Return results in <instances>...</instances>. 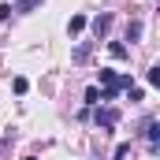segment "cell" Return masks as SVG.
<instances>
[{
    "label": "cell",
    "mask_w": 160,
    "mask_h": 160,
    "mask_svg": "<svg viewBox=\"0 0 160 160\" xmlns=\"http://www.w3.org/2000/svg\"><path fill=\"white\" fill-rule=\"evenodd\" d=\"M93 119H97V127H101V130H116L119 112H116V108H97V116H93Z\"/></svg>",
    "instance_id": "cell-1"
},
{
    "label": "cell",
    "mask_w": 160,
    "mask_h": 160,
    "mask_svg": "<svg viewBox=\"0 0 160 160\" xmlns=\"http://www.w3.org/2000/svg\"><path fill=\"white\" fill-rule=\"evenodd\" d=\"M108 30H112V15L104 11V15H97V19H93V34H97V38H104Z\"/></svg>",
    "instance_id": "cell-2"
},
{
    "label": "cell",
    "mask_w": 160,
    "mask_h": 160,
    "mask_svg": "<svg viewBox=\"0 0 160 160\" xmlns=\"http://www.w3.org/2000/svg\"><path fill=\"white\" fill-rule=\"evenodd\" d=\"M145 138H149V149L157 153V142H160V123H157V119L145 123Z\"/></svg>",
    "instance_id": "cell-3"
},
{
    "label": "cell",
    "mask_w": 160,
    "mask_h": 160,
    "mask_svg": "<svg viewBox=\"0 0 160 160\" xmlns=\"http://www.w3.org/2000/svg\"><path fill=\"white\" fill-rule=\"evenodd\" d=\"M89 48H93V45H89V41H82L78 48L71 52V60H75V63H86V60H89Z\"/></svg>",
    "instance_id": "cell-4"
},
{
    "label": "cell",
    "mask_w": 160,
    "mask_h": 160,
    "mask_svg": "<svg viewBox=\"0 0 160 160\" xmlns=\"http://www.w3.org/2000/svg\"><path fill=\"white\" fill-rule=\"evenodd\" d=\"M142 30H145V26H142V19H134V22L127 26V41H138V38H142Z\"/></svg>",
    "instance_id": "cell-5"
},
{
    "label": "cell",
    "mask_w": 160,
    "mask_h": 160,
    "mask_svg": "<svg viewBox=\"0 0 160 160\" xmlns=\"http://www.w3.org/2000/svg\"><path fill=\"white\" fill-rule=\"evenodd\" d=\"M67 26H71V34H78V30H86V15H71V22H67Z\"/></svg>",
    "instance_id": "cell-6"
},
{
    "label": "cell",
    "mask_w": 160,
    "mask_h": 160,
    "mask_svg": "<svg viewBox=\"0 0 160 160\" xmlns=\"http://www.w3.org/2000/svg\"><path fill=\"white\" fill-rule=\"evenodd\" d=\"M108 52H112L116 60H123V56H127V45H123V41H112V45H108Z\"/></svg>",
    "instance_id": "cell-7"
},
{
    "label": "cell",
    "mask_w": 160,
    "mask_h": 160,
    "mask_svg": "<svg viewBox=\"0 0 160 160\" xmlns=\"http://www.w3.org/2000/svg\"><path fill=\"white\" fill-rule=\"evenodd\" d=\"M86 104H101V89H97V86L86 89Z\"/></svg>",
    "instance_id": "cell-8"
},
{
    "label": "cell",
    "mask_w": 160,
    "mask_h": 160,
    "mask_svg": "<svg viewBox=\"0 0 160 160\" xmlns=\"http://www.w3.org/2000/svg\"><path fill=\"white\" fill-rule=\"evenodd\" d=\"M38 4H41V0H19V4H15V11H34Z\"/></svg>",
    "instance_id": "cell-9"
},
{
    "label": "cell",
    "mask_w": 160,
    "mask_h": 160,
    "mask_svg": "<svg viewBox=\"0 0 160 160\" xmlns=\"http://www.w3.org/2000/svg\"><path fill=\"white\" fill-rule=\"evenodd\" d=\"M149 86H160V63L149 67Z\"/></svg>",
    "instance_id": "cell-10"
},
{
    "label": "cell",
    "mask_w": 160,
    "mask_h": 160,
    "mask_svg": "<svg viewBox=\"0 0 160 160\" xmlns=\"http://www.w3.org/2000/svg\"><path fill=\"white\" fill-rule=\"evenodd\" d=\"M26 160H34V157H26Z\"/></svg>",
    "instance_id": "cell-11"
}]
</instances>
